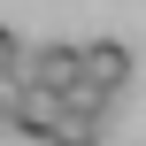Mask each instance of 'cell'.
Wrapping results in <instances>:
<instances>
[{"label": "cell", "mask_w": 146, "mask_h": 146, "mask_svg": "<svg viewBox=\"0 0 146 146\" xmlns=\"http://www.w3.org/2000/svg\"><path fill=\"white\" fill-rule=\"evenodd\" d=\"M46 123H54V92L15 85V115H8V131H15V139H46Z\"/></svg>", "instance_id": "3957f363"}, {"label": "cell", "mask_w": 146, "mask_h": 146, "mask_svg": "<svg viewBox=\"0 0 146 146\" xmlns=\"http://www.w3.org/2000/svg\"><path fill=\"white\" fill-rule=\"evenodd\" d=\"M15 62H23V38H15V31H8V23H0V77H8V69H15Z\"/></svg>", "instance_id": "277c9868"}, {"label": "cell", "mask_w": 146, "mask_h": 146, "mask_svg": "<svg viewBox=\"0 0 146 146\" xmlns=\"http://www.w3.org/2000/svg\"><path fill=\"white\" fill-rule=\"evenodd\" d=\"M15 77H23V85H38V92H69V85H77V46H69V38H54V46L23 54V62H15Z\"/></svg>", "instance_id": "7a4b0ae2"}, {"label": "cell", "mask_w": 146, "mask_h": 146, "mask_svg": "<svg viewBox=\"0 0 146 146\" xmlns=\"http://www.w3.org/2000/svg\"><path fill=\"white\" fill-rule=\"evenodd\" d=\"M77 77L115 100V92L131 85V46H123V38H85V46H77Z\"/></svg>", "instance_id": "6da1fadb"}]
</instances>
